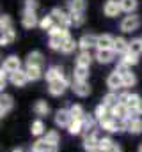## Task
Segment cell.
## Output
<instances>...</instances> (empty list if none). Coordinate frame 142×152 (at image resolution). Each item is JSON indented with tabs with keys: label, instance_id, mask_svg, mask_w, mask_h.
<instances>
[{
	"label": "cell",
	"instance_id": "f6af8a7d",
	"mask_svg": "<svg viewBox=\"0 0 142 152\" xmlns=\"http://www.w3.org/2000/svg\"><path fill=\"white\" fill-rule=\"evenodd\" d=\"M112 145H114V140H112L110 136H101V138H100V149L108 151Z\"/></svg>",
	"mask_w": 142,
	"mask_h": 152
},
{
	"label": "cell",
	"instance_id": "7a4b0ae2",
	"mask_svg": "<svg viewBox=\"0 0 142 152\" xmlns=\"http://www.w3.org/2000/svg\"><path fill=\"white\" fill-rule=\"evenodd\" d=\"M100 126H101L103 131L110 133V134L126 131V124H124V120H119V118H115V117H110V118H106V120H103V122H100Z\"/></svg>",
	"mask_w": 142,
	"mask_h": 152
},
{
	"label": "cell",
	"instance_id": "ee69618b",
	"mask_svg": "<svg viewBox=\"0 0 142 152\" xmlns=\"http://www.w3.org/2000/svg\"><path fill=\"white\" fill-rule=\"evenodd\" d=\"M70 14H71V21H73L75 27H82L84 25V21H85L84 12H70Z\"/></svg>",
	"mask_w": 142,
	"mask_h": 152
},
{
	"label": "cell",
	"instance_id": "cb8c5ba5",
	"mask_svg": "<svg viewBox=\"0 0 142 152\" xmlns=\"http://www.w3.org/2000/svg\"><path fill=\"white\" fill-rule=\"evenodd\" d=\"M73 80H75V81H87V80H89V67H84V66H75V71H73Z\"/></svg>",
	"mask_w": 142,
	"mask_h": 152
},
{
	"label": "cell",
	"instance_id": "d6a6232c",
	"mask_svg": "<svg viewBox=\"0 0 142 152\" xmlns=\"http://www.w3.org/2000/svg\"><path fill=\"white\" fill-rule=\"evenodd\" d=\"M34 113L39 115V117H44V115L50 113V106L46 101H36L34 104Z\"/></svg>",
	"mask_w": 142,
	"mask_h": 152
},
{
	"label": "cell",
	"instance_id": "83f0119b",
	"mask_svg": "<svg viewBox=\"0 0 142 152\" xmlns=\"http://www.w3.org/2000/svg\"><path fill=\"white\" fill-rule=\"evenodd\" d=\"M141 101H142V97L139 96V94H130V99L126 101V108L128 110H132V112H139V106H141ZM141 113V112H139Z\"/></svg>",
	"mask_w": 142,
	"mask_h": 152
},
{
	"label": "cell",
	"instance_id": "30bf717a",
	"mask_svg": "<svg viewBox=\"0 0 142 152\" xmlns=\"http://www.w3.org/2000/svg\"><path fill=\"white\" fill-rule=\"evenodd\" d=\"M9 75H13V73H16V71H20L21 69V60L16 57V55H11V57H7L5 60H4V66H2Z\"/></svg>",
	"mask_w": 142,
	"mask_h": 152
},
{
	"label": "cell",
	"instance_id": "d6986e66",
	"mask_svg": "<svg viewBox=\"0 0 142 152\" xmlns=\"http://www.w3.org/2000/svg\"><path fill=\"white\" fill-rule=\"evenodd\" d=\"M114 42H115V37H112L110 34H101V36H98L96 48L98 50H114Z\"/></svg>",
	"mask_w": 142,
	"mask_h": 152
},
{
	"label": "cell",
	"instance_id": "f907efd6",
	"mask_svg": "<svg viewBox=\"0 0 142 152\" xmlns=\"http://www.w3.org/2000/svg\"><path fill=\"white\" fill-rule=\"evenodd\" d=\"M105 152H121V147H119L117 143H114V145H112L108 151H105Z\"/></svg>",
	"mask_w": 142,
	"mask_h": 152
},
{
	"label": "cell",
	"instance_id": "816d5d0a",
	"mask_svg": "<svg viewBox=\"0 0 142 152\" xmlns=\"http://www.w3.org/2000/svg\"><path fill=\"white\" fill-rule=\"evenodd\" d=\"M89 152H105L103 149H100V147H96V149H92V151H89Z\"/></svg>",
	"mask_w": 142,
	"mask_h": 152
},
{
	"label": "cell",
	"instance_id": "ba28073f",
	"mask_svg": "<svg viewBox=\"0 0 142 152\" xmlns=\"http://www.w3.org/2000/svg\"><path fill=\"white\" fill-rule=\"evenodd\" d=\"M71 120H73V117H71L70 108H62V110H59V112L55 113V124H57L59 127H66V129H68V126L71 124Z\"/></svg>",
	"mask_w": 142,
	"mask_h": 152
},
{
	"label": "cell",
	"instance_id": "7402d4cb",
	"mask_svg": "<svg viewBox=\"0 0 142 152\" xmlns=\"http://www.w3.org/2000/svg\"><path fill=\"white\" fill-rule=\"evenodd\" d=\"M92 115L96 117V120H98V124H100V122H103V120H106V118H110V117H112V110H110V108H106L105 104H98Z\"/></svg>",
	"mask_w": 142,
	"mask_h": 152
},
{
	"label": "cell",
	"instance_id": "484cf974",
	"mask_svg": "<svg viewBox=\"0 0 142 152\" xmlns=\"http://www.w3.org/2000/svg\"><path fill=\"white\" fill-rule=\"evenodd\" d=\"M101 104H105L106 108H114V106H117L119 104V94H115V92H108L106 96H103V101H101Z\"/></svg>",
	"mask_w": 142,
	"mask_h": 152
},
{
	"label": "cell",
	"instance_id": "44dd1931",
	"mask_svg": "<svg viewBox=\"0 0 142 152\" xmlns=\"http://www.w3.org/2000/svg\"><path fill=\"white\" fill-rule=\"evenodd\" d=\"M43 64H44V58H43V53L41 51H30L27 55V66L43 67Z\"/></svg>",
	"mask_w": 142,
	"mask_h": 152
},
{
	"label": "cell",
	"instance_id": "6da1fadb",
	"mask_svg": "<svg viewBox=\"0 0 142 152\" xmlns=\"http://www.w3.org/2000/svg\"><path fill=\"white\" fill-rule=\"evenodd\" d=\"M50 41H48V46L52 48V50H55V51H61L62 50V44L71 37L70 36V30H66V28H61L59 25H55L50 32Z\"/></svg>",
	"mask_w": 142,
	"mask_h": 152
},
{
	"label": "cell",
	"instance_id": "836d02e7",
	"mask_svg": "<svg viewBox=\"0 0 142 152\" xmlns=\"http://www.w3.org/2000/svg\"><path fill=\"white\" fill-rule=\"evenodd\" d=\"M25 71H27V75H29V80H30V81H36V80H39L41 76L44 75V73H43V67H34V66H27Z\"/></svg>",
	"mask_w": 142,
	"mask_h": 152
},
{
	"label": "cell",
	"instance_id": "681fc988",
	"mask_svg": "<svg viewBox=\"0 0 142 152\" xmlns=\"http://www.w3.org/2000/svg\"><path fill=\"white\" fill-rule=\"evenodd\" d=\"M128 99H130V92H121V94H119V103H121V104H126Z\"/></svg>",
	"mask_w": 142,
	"mask_h": 152
},
{
	"label": "cell",
	"instance_id": "603a6c76",
	"mask_svg": "<svg viewBox=\"0 0 142 152\" xmlns=\"http://www.w3.org/2000/svg\"><path fill=\"white\" fill-rule=\"evenodd\" d=\"M128 50H130V41H126L124 37H115V42H114V51H115L117 55H124Z\"/></svg>",
	"mask_w": 142,
	"mask_h": 152
},
{
	"label": "cell",
	"instance_id": "f5cc1de1",
	"mask_svg": "<svg viewBox=\"0 0 142 152\" xmlns=\"http://www.w3.org/2000/svg\"><path fill=\"white\" fill-rule=\"evenodd\" d=\"M11 152H23V149H14V151H11Z\"/></svg>",
	"mask_w": 142,
	"mask_h": 152
},
{
	"label": "cell",
	"instance_id": "d590c367",
	"mask_svg": "<svg viewBox=\"0 0 142 152\" xmlns=\"http://www.w3.org/2000/svg\"><path fill=\"white\" fill-rule=\"evenodd\" d=\"M44 122L41 120V118H37V120H34L32 122V127H30V133L34 134V136H43L44 134Z\"/></svg>",
	"mask_w": 142,
	"mask_h": 152
},
{
	"label": "cell",
	"instance_id": "5b68a950",
	"mask_svg": "<svg viewBox=\"0 0 142 152\" xmlns=\"http://www.w3.org/2000/svg\"><path fill=\"white\" fill-rule=\"evenodd\" d=\"M100 134H98V129H92V131H89V133H84V149L89 152L92 151V149H96V147H100Z\"/></svg>",
	"mask_w": 142,
	"mask_h": 152
},
{
	"label": "cell",
	"instance_id": "5bb4252c",
	"mask_svg": "<svg viewBox=\"0 0 142 152\" xmlns=\"http://www.w3.org/2000/svg\"><path fill=\"white\" fill-rule=\"evenodd\" d=\"M106 87H108L112 92H115V90H119V88H124V85H123V76L117 75L115 71L110 73L108 78H106Z\"/></svg>",
	"mask_w": 142,
	"mask_h": 152
},
{
	"label": "cell",
	"instance_id": "8d00e7d4",
	"mask_svg": "<svg viewBox=\"0 0 142 152\" xmlns=\"http://www.w3.org/2000/svg\"><path fill=\"white\" fill-rule=\"evenodd\" d=\"M68 7H70V12H84L85 2L84 0H71V2H68Z\"/></svg>",
	"mask_w": 142,
	"mask_h": 152
},
{
	"label": "cell",
	"instance_id": "ffe728a7",
	"mask_svg": "<svg viewBox=\"0 0 142 152\" xmlns=\"http://www.w3.org/2000/svg\"><path fill=\"white\" fill-rule=\"evenodd\" d=\"M21 25L25 28H34L36 25H39V20L36 16V12L32 11H23V16H21Z\"/></svg>",
	"mask_w": 142,
	"mask_h": 152
},
{
	"label": "cell",
	"instance_id": "74e56055",
	"mask_svg": "<svg viewBox=\"0 0 142 152\" xmlns=\"http://www.w3.org/2000/svg\"><path fill=\"white\" fill-rule=\"evenodd\" d=\"M119 4H121V9L128 14H132L137 9V0H119Z\"/></svg>",
	"mask_w": 142,
	"mask_h": 152
},
{
	"label": "cell",
	"instance_id": "60d3db41",
	"mask_svg": "<svg viewBox=\"0 0 142 152\" xmlns=\"http://www.w3.org/2000/svg\"><path fill=\"white\" fill-rule=\"evenodd\" d=\"M135 83H137V76L133 75L132 71H130L128 75H124V76H123V85H124V88L135 87Z\"/></svg>",
	"mask_w": 142,
	"mask_h": 152
},
{
	"label": "cell",
	"instance_id": "8fae6325",
	"mask_svg": "<svg viewBox=\"0 0 142 152\" xmlns=\"http://www.w3.org/2000/svg\"><path fill=\"white\" fill-rule=\"evenodd\" d=\"M71 90H73L78 97H87V96L91 94V85H89L87 81H75V80H73Z\"/></svg>",
	"mask_w": 142,
	"mask_h": 152
},
{
	"label": "cell",
	"instance_id": "52a82bcc",
	"mask_svg": "<svg viewBox=\"0 0 142 152\" xmlns=\"http://www.w3.org/2000/svg\"><path fill=\"white\" fill-rule=\"evenodd\" d=\"M30 152H59V145H52L44 138H39V140H36L32 143Z\"/></svg>",
	"mask_w": 142,
	"mask_h": 152
},
{
	"label": "cell",
	"instance_id": "f546056e",
	"mask_svg": "<svg viewBox=\"0 0 142 152\" xmlns=\"http://www.w3.org/2000/svg\"><path fill=\"white\" fill-rule=\"evenodd\" d=\"M112 117H115V118H119V120H126V117H128V108L119 103L117 106L112 108Z\"/></svg>",
	"mask_w": 142,
	"mask_h": 152
},
{
	"label": "cell",
	"instance_id": "7dc6e473",
	"mask_svg": "<svg viewBox=\"0 0 142 152\" xmlns=\"http://www.w3.org/2000/svg\"><path fill=\"white\" fill-rule=\"evenodd\" d=\"M0 27H2V30H4V28H11V27H13V21H11V18H9L7 14H4V16L0 18Z\"/></svg>",
	"mask_w": 142,
	"mask_h": 152
},
{
	"label": "cell",
	"instance_id": "b9f144b4",
	"mask_svg": "<svg viewBox=\"0 0 142 152\" xmlns=\"http://www.w3.org/2000/svg\"><path fill=\"white\" fill-rule=\"evenodd\" d=\"M128 51H132V53H135V55H141L142 53V39H132Z\"/></svg>",
	"mask_w": 142,
	"mask_h": 152
},
{
	"label": "cell",
	"instance_id": "8992f818",
	"mask_svg": "<svg viewBox=\"0 0 142 152\" xmlns=\"http://www.w3.org/2000/svg\"><path fill=\"white\" fill-rule=\"evenodd\" d=\"M68 87H70V80L64 76V78H61V80H57V81L50 83L48 92H50L53 97H59V96H62V94H64V90H66Z\"/></svg>",
	"mask_w": 142,
	"mask_h": 152
},
{
	"label": "cell",
	"instance_id": "7c38bea8",
	"mask_svg": "<svg viewBox=\"0 0 142 152\" xmlns=\"http://www.w3.org/2000/svg\"><path fill=\"white\" fill-rule=\"evenodd\" d=\"M121 11H123V9H121V4H119L117 0H106L105 5H103V12H105V16H108V18L119 16Z\"/></svg>",
	"mask_w": 142,
	"mask_h": 152
},
{
	"label": "cell",
	"instance_id": "2e32d148",
	"mask_svg": "<svg viewBox=\"0 0 142 152\" xmlns=\"http://www.w3.org/2000/svg\"><path fill=\"white\" fill-rule=\"evenodd\" d=\"M44 78H46V81H48V83H53V81H57V80L64 78V71H62V67H61V66H52V67H48V69H46Z\"/></svg>",
	"mask_w": 142,
	"mask_h": 152
},
{
	"label": "cell",
	"instance_id": "e575fe53",
	"mask_svg": "<svg viewBox=\"0 0 142 152\" xmlns=\"http://www.w3.org/2000/svg\"><path fill=\"white\" fill-rule=\"evenodd\" d=\"M55 25H57V23H55V20H53V16H52V14L44 16V18L39 21V27H41V30H46V32H50V30H52Z\"/></svg>",
	"mask_w": 142,
	"mask_h": 152
},
{
	"label": "cell",
	"instance_id": "4dcf8cb0",
	"mask_svg": "<svg viewBox=\"0 0 142 152\" xmlns=\"http://www.w3.org/2000/svg\"><path fill=\"white\" fill-rule=\"evenodd\" d=\"M119 62H123V64H126V66H135V64H139V55H135V53H132V51H126L124 55H121V60Z\"/></svg>",
	"mask_w": 142,
	"mask_h": 152
},
{
	"label": "cell",
	"instance_id": "7bdbcfd3",
	"mask_svg": "<svg viewBox=\"0 0 142 152\" xmlns=\"http://www.w3.org/2000/svg\"><path fill=\"white\" fill-rule=\"evenodd\" d=\"M76 46H78V42H76L73 37H70L64 44H62V50H61V51H62V53H71V51H75Z\"/></svg>",
	"mask_w": 142,
	"mask_h": 152
},
{
	"label": "cell",
	"instance_id": "f35d334b",
	"mask_svg": "<svg viewBox=\"0 0 142 152\" xmlns=\"http://www.w3.org/2000/svg\"><path fill=\"white\" fill-rule=\"evenodd\" d=\"M70 112H71V117H73L75 120H82V118L87 115L85 112H84V108H82L80 104H73V106L70 108Z\"/></svg>",
	"mask_w": 142,
	"mask_h": 152
},
{
	"label": "cell",
	"instance_id": "9c48e42d",
	"mask_svg": "<svg viewBox=\"0 0 142 152\" xmlns=\"http://www.w3.org/2000/svg\"><path fill=\"white\" fill-rule=\"evenodd\" d=\"M96 44H98V36H92V34H85L78 41V48L82 51H91V48H94Z\"/></svg>",
	"mask_w": 142,
	"mask_h": 152
},
{
	"label": "cell",
	"instance_id": "277c9868",
	"mask_svg": "<svg viewBox=\"0 0 142 152\" xmlns=\"http://www.w3.org/2000/svg\"><path fill=\"white\" fill-rule=\"evenodd\" d=\"M52 16H53V20H55V23L61 27V28H70V25H73V21H71V14H66L62 9H59V7H55V9H52V12H50Z\"/></svg>",
	"mask_w": 142,
	"mask_h": 152
},
{
	"label": "cell",
	"instance_id": "ac0fdd59",
	"mask_svg": "<svg viewBox=\"0 0 142 152\" xmlns=\"http://www.w3.org/2000/svg\"><path fill=\"white\" fill-rule=\"evenodd\" d=\"M124 124H126V131L130 133V134H141L142 133V118H126L124 120Z\"/></svg>",
	"mask_w": 142,
	"mask_h": 152
},
{
	"label": "cell",
	"instance_id": "c3c4849f",
	"mask_svg": "<svg viewBox=\"0 0 142 152\" xmlns=\"http://www.w3.org/2000/svg\"><path fill=\"white\" fill-rule=\"evenodd\" d=\"M36 9H37V2L36 0H25L23 11H32V12H36Z\"/></svg>",
	"mask_w": 142,
	"mask_h": 152
},
{
	"label": "cell",
	"instance_id": "f1b7e54d",
	"mask_svg": "<svg viewBox=\"0 0 142 152\" xmlns=\"http://www.w3.org/2000/svg\"><path fill=\"white\" fill-rule=\"evenodd\" d=\"M96 117L94 115H85L84 118H82V126H84V133H89V131H92V129H96Z\"/></svg>",
	"mask_w": 142,
	"mask_h": 152
},
{
	"label": "cell",
	"instance_id": "9f6ffc18",
	"mask_svg": "<svg viewBox=\"0 0 142 152\" xmlns=\"http://www.w3.org/2000/svg\"><path fill=\"white\" fill-rule=\"evenodd\" d=\"M141 39H142V37H141Z\"/></svg>",
	"mask_w": 142,
	"mask_h": 152
},
{
	"label": "cell",
	"instance_id": "11a10c76",
	"mask_svg": "<svg viewBox=\"0 0 142 152\" xmlns=\"http://www.w3.org/2000/svg\"><path fill=\"white\" fill-rule=\"evenodd\" d=\"M139 152H142V143H141V145H139Z\"/></svg>",
	"mask_w": 142,
	"mask_h": 152
},
{
	"label": "cell",
	"instance_id": "db71d44e",
	"mask_svg": "<svg viewBox=\"0 0 142 152\" xmlns=\"http://www.w3.org/2000/svg\"><path fill=\"white\" fill-rule=\"evenodd\" d=\"M139 112H141V115H142V101H141V106H139Z\"/></svg>",
	"mask_w": 142,
	"mask_h": 152
},
{
	"label": "cell",
	"instance_id": "1f68e13d",
	"mask_svg": "<svg viewBox=\"0 0 142 152\" xmlns=\"http://www.w3.org/2000/svg\"><path fill=\"white\" fill-rule=\"evenodd\" d=\"M68 133L76 136V134H84V126H82V120H71V124L68 126Z\"/></svg>",
	"mask_w": 142,
	"mask_h": 152
},
{
	"label": "cell",
	"instance_id": "bcb514c9",
	"mask_svg": "<svg viewBox=\"0 0 142 152\" xmlns=\"http://www.w3.org/2000/svg\"><path fill=\"white\" fill-rule=\"evenodd\" d=\"M132 69H130V66H126V64H123V62H119L117 66H115V73L117 75H121V76H124V75H128Z\"/></svg>",
	"mask_w": 142,
	"mask_h": 152
},
{
	"label": "cell",
	"instance_id": "d4e9b609",
	"mask_svg": "<svg viewBox=\"0 0 142 152\" xmlns=\"http://www.w3.org/2000/svg\"><path fill=\"white\" fill-rule=\"evenodd\" d=\"M92 55H91V51H80L78 55H76V66H84V67H91V64H92Z\"/></svg>",
	"mask_w": 142,
	"mask_h": 152
},
{
	"label": "cell",
	"instance_id": "4316f807",
	"mask_svg": "<svg viewBox=\"0 0 142 152\" xmlns=\"http://www.w3.org/2000/svg\"><path fill=\"white\" fill-rule=\"evenodd\" d=\"M14 39H16V32H14L13 27H11V28H4V30H2V37H0V44H2V46H7V44H11Z\"/></svg>",
	"mask_w": 142,
	"mask_h": 152
},
{
	"label": "cell",
	"instance_id": "4fadbf2b",
	"mask_svg": "<svg viewBox=\"0 0 142 152\" xmlns=\"http://www.w3.org/2000/svg\"><path fill=\"white\" fill-rule=\"evenodd\" d=\"M9 81H11L14 87H25L30 80H29V75H27V71H25V69H20V71H16V73H13V75H11Z\"/></svg>",
	"mask_w": 142,
	"mask_h": 152
},
{
	"label": "cell",
	"instance_id": "e0dca14e",
	"mask_svg": "<svg viewBox=\"0 0 142 152\" xmlns=\"http://www.w3.org/2000/svg\"><path fill=\"white\" fill-rule=\"evenodd\" d=\"M13 106H14V99H13V96H9V94H2V97H0V115L5 117V115L13 110Z\"/></svg>",
	"mask_w": 142,
	"mask_h": 152
},
{
	"label": "cell",
	"instance_id": "ab89813d",
	"mask_svg": "<svg viewBox=\"0 0 142 152\" xmlns=\"http://www.w3.org/2000/svg\"><path fill=\"white\" fill-rule=\"evenodd\" d=\"M44 140H46L48 143H52V145H59V142H61V134H59L55 129H52V131H48V133L44 134Z\"/></svg>",
	"mask_w": 142,
	"mask_h": 152
},
{
	"label": "cell",
	"instance_id": "3957f363",
	"mask_svg": "<svg viewBox=\"0 0 142 152\" xmlns=\"http://www.w3.org/2000/svg\"><path fill=\"white\" fill-rule=\"evenodd\" d=\"M139 27H141V16H137V14L124 16L123 21H121V30H123L124 34H132V32H135Z\"/></svg>",
	"mask_w": 142,
	"mask_h": 152
},
{
	"label": "cell",
	"instance_id": "9a60e30c",
	"mask_svg": "<svg viewBox=\"0 0 142 152\" xmlns=\"http://www.w3.org/2000/svg\"><path fill=\"white\" fill-rule=\"evenodd\" d=\"M115 55H117V53H115L114 50H96L94 58H96L100 64H110V62H114Z\"/></svg>",
	"mask_w": 142,
	"mask_h": 152
}]
</instances>
